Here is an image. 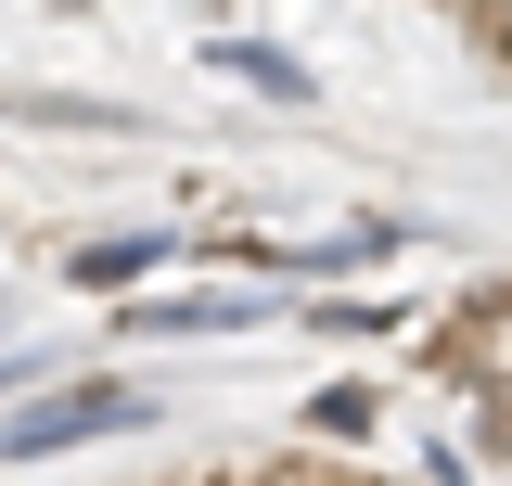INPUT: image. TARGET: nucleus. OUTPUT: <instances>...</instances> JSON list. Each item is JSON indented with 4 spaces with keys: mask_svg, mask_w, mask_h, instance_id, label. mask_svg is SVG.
I'll return each mask as SVG.
<instances>
[{
    "mask_svg": "<svg viewBox=\"0 0 512 486\" xmlns=\"http://www.w3.org/2000/svg\"><path fill=\"white\" fill-rule=\"evenodd\" d=\"M141 269H167V243H90V256H77V282H90V295H128Z\"/></svg>",
    "mask_w": 512,
    "mask_h": 486,
    "instance_id": "nucleus-3",
    "label": "nucleus"
},
{
    "mask_svg": "<svg viewBox=\"0 0 512 486\" xmlns=\"http://www.w3.org/2000/svg\"><path fill=\"white\" fill-rule=\"evenodd\" d=\"M436 359L461 371V384H487V397L512 410V282H500V295H474L461 320H448V333H436Z\"/></svg>",
    "mask_w": 512,
    "mask_h": 486,
    "instance_id": "nucleus-2",
    "label": "nucleus"
},
{
    "mask_svg": "<svg viewBox=\"0 0 512 486\" xmlns=\"http://www.w3.org/2000/svg\"><path fill=\"white\" fill-rule=\"evenodd\" d=\"M218 64H231V77H256L269 103H308V77H295V64H282V52H244V39H231V52H218Z\"/></svg>",
    "mask_w": 512,
    "mask_h": 486,
    "instance_id": "nucleus-4",
    "label": "nucleus"
},
{
    "mask_svg": "<svg viewBox=\"0 0 512 486\" xmlns=\"http://www.w3.org/2000/svg\"><path fill=\"white\" fill-rule=\"evenodd\" d=\"M320 435H372V384H333L320 397Z\"/></svg>",
    "mask_w": 512,
    "mask_h": 486,
    "instance_id": "nucleus-5",
    "label": "nucleus"
},
{
    "mask_svg": "<svg viewBox=\"0 0 512 486\" xmlns=\"http://www.w3.org/2000/svg\"><path fill=\"white\" fill-rule=\"evenodd\" d=\"M500 64H512V26H500Z\"/></svg>",
    "mask_w": 512,
    "mask_h": 486,
    "instance_id": "nucleus-6",
    "label": "nucleus"
},
{
    "mask_svg": "<svg viewBox=\"0 0 512 486\" xmlns=\"http://www.w3.org/2000/svg\"><path fill=\"white\" fill-rule=\"evenodd\" d=\"M116 423H141V397H128V384H90V397H39V410H13L0 448L39 461V448H77V435H116Z\"/></svg>",
    "mask_w": 512,
    "mask_h": 486,
    "instance_id": "nucleus-1",
    "label": "nucleus"
}]
</instances>
